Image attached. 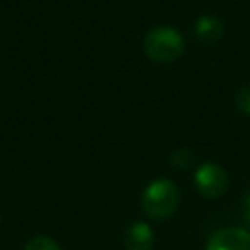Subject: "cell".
Here are the masks:
<instances>
[{
	"instance_id": "6da1fadb",
	"label": "cell",
	"mask_w": 250,
	"mask_h": 250,
	"mask_svg": "<svg viewBox=\"0 0 250 250\" xmlns=\"http://www.w3.org/2000/svg\"><path fill=\"white\" fill-rule=\"evenodd\" d=\"M180 205V189L168 178L152 180L143 195H141V209L148 219L164 221L176 213Z\"/></svg>"
},
{
	"instance_id": "7a4b0ae2",
	"label": "cell",
	"mask_w": 250,
	"mask_h": 250,
	"mask_svg": "<svg viewBox=\"0 0 250 250\" xmlns=\"http://www.w3.org/2000/svg\"><path fill=\"white\" fill-rule=\"evenodd\" d=\"M184 47H186L184 37L168 25L152 27L145 35V41H143L145 55L150 61L160 62V64H170L174 61H178L184 53Z\"/></svg>"
},
{
	"instance_id": "3957f363",
	"label": "cell",
	"mask_w": 250,
	"mask_h": 250,
	"mask_svg": "<svg viewBox=\"0 0 250 250\" xmlns=\"http://www.w3.org/2000/svg\"><path fill=\"white\" fill-rule=\"evenodd\" d=\"M193 182L201 195L215 199V197L225 195V191L229 188V174L217 162H203L197 166Z\"/></svg>"
},
{
	"instance_id": "277c9868",
	"label": "cell",
	"mask_w": 250,
	"mask_h": 250,
	"mask_svg": "<svg viewBox=\"0 0 250 250\" xmlns=\"http://www.w3.org/2000/svg\"><path fill=\"white\" fill-rule=\"evenodd\" d=\"M205 250H250V232L238 227L219 229L209 238Z\"/></svg>"
},
{
	"instance_id": "5b68a950",
	"label": "cell",
	"mask_w": 250,
	"mask_h": 250,
	"mask_svg": "<svg viewBox=\"0 0 250 250\" xmlns=\"http://www.w3.org/2000/svg\"><path fill=\"white\" fill-rule=\"evenodd\" d=\"M123 244H125V250H152L154 230L150 229V225L135 221L125 229Z\"/></svg>"
},
{
	"instance_id": "8992f818",
	"label": "cell",
	"mask_w": 250,
	"mask_h": 250,
	"mask_svg": "<svg viewBox=\"0 0 250 250\" xmlns=\"http://www.w3.org/2000/svg\"><path fill=\"white\" fill-rule=\"evenodd\" d=\"M223 31V21L215 16H201L193 25V33L201 43H217Z\"/></svg>"
},
{
	"instance_id": "52a82bcc",
	"label": "cell",
	"mask_w": 250,
	"mask_h": 250,
	"mask_svg": "<svg viewBox=\"0 0 250 250\" xmlns=\"http://www.w3.org/2000/svg\"><path fill=\"white\" fill-rule=\"evenodd\" d=\"M170 160L174 162L176 168L188 170V168H191V164L195 162V156H193V152H189L188 148H178V150H174V152L170 154Z\"/></svg>"
},
{
	"instance_id": "ba28073f",
	"label": "cell",
	"mask_w": 250,
	"mask_h": 250,
	"mask_svg": "<svg viewBox=\"0 0 250 250\" xmlns=\"http://www.w3.org/2000/svg\"><path fill=\"white\" fill-rule=\"evenodd\" d=\"M23 250H61V246L49 236H33Z\"/></svg>"
},
{
	"instance_id": "9c48e42d",
	"label": "cell",
	"mask_w": 250,
	"mask_h": 250,
	"mask_svg": "<svg viewBox=\"0 0 250 250\" xmlns=\"http://www.w3.org/2000/svg\"><path fill=\"white\" fill-rule=\"evenodd\" d=\"M234 105L238 107L240 113L250 115V86H242L234 94Z\"/></svg>"
},
{
	"instance_id": "30bf717a",
	"label": "cell",
	"mask_w": 250,
	"mask_h": 250,
	"mask_svg": "<svg viewBox=\"0 0 250 250\" xmlns=\"http://www.w3.org/2000/svg\"><path fill=\"white\" fill-rule=\"evenodd\" d=\"M242 207H244V217H246V221L250 223V191L244 193V197H242Z\"/></svg>"
}]
</instances>
